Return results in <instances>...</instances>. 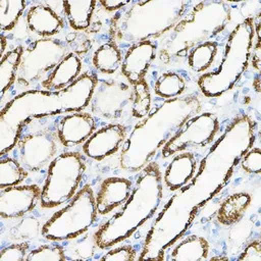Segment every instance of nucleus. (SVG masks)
I'll use <instances>...</instances> for the list:
<instances>
[{"mask_svg": "<svg viewBox=\"0 0 261 261\" xmlns=\"http://www.w3.org/2000/svg\"><path fill=\"white\" fill-rule=\"evenodd\" d=\"M256 132V122L247 114L229 123L201 159L192 179L173 192L156 216L139 260L164 259L166 251L185 236L199 212L229 182L236 166L254 145Z\"/></svg>", "mask_w": 261, "mask_h": 261, "instance_id": "1", "label": "nucleus"}, {"mask_svg": "<svg viewBox=\"0 0 261 261\" xmlns=\"http://www.w3.org/2000/svg\"><path fill=\"white\" fill-rule=\"evenodd\" d=\"M97 80L95 74L85 72L62 90H28L13 97L0 111V156L13 150L29 120L87 108Z\"/></svg>", "mask_w": 261, "mask_h": 261, "instance_id": "2", "label": "nucleus"}, {"mask_svg": "<svg viewBox=\"0 0 261 261\" xmlns=\"http://www.w3.org/2000/svg\"><path fill=\"white\" fill-rule=\"evenodd\" d=\"M201 108L197 94L163 101L132 128L120 149L119 168L129 174L140 172Z\"/></svg>", "mask_w": 261, "mask_h": 261, "instance_id": "3", "label": "nucleus"}, {"mask_svg": "<svg viewBox=\"0 0 261 261\" xmlns=\"http://www.w3.org/2000/svg\"><path fill=\"white\" fill-rule=\"evenodd\" d=\"M162 198V173L158 163L151 161L138 172L132 193L122 209L94 233V244L100 249H108L132 237L157 212Z\"/></svg>", "mask_w": 261, "mask_h": 261, "instance_id": "4", "label": "nucleus"}, {"mask_svg": "<svg viewBox=\"0 0 261 261\" xmlns=\"http://www.w3.org/2000/svg\"><path fill=\"white\" fill-rule=\"evenodd\" d=\"M189 5L187 0L130 1L110 19V40L120 49L159 39L180 20Z\"/></svg>", "mask_w": 261, "mask_h": 261, "instance_id": "5", "label": "nucleus"}, {"mask_svg": "<svg viewBox=\"0 0 261 261\" xmlns=\"http://www.w3.org/2000/svg\"><path fill=\"white\" fill-rule=\"evenodd\" d=\"M232 15L231 3L204 0L192 6L180 20L163 37L157 46L158 57L169 63L187 57L196 46L211 41L229 24Z\"/></svg>", "mask_w": 261, "mask_h": 261, "instance_id": "6", "label": "nucleus"}, {"mask_svg": "<svg viewBox=\"0 0 261 261\" xmlns=\"http://www.w3.org/2000/svg\"><path fill=\"white\" fill-rule=\"evenodd\" d=\"M254 18L246 17L230 32L219 66L199 76L197 84L207 98H216L231 90L247 69L254 42Z\"/></svg>", "mask_w": 261, "mask_h": 261, "instance_id": "7", "label": "nucleus"}, {"mask_svg": "<svg viewBox=\"0 0 261 261\" xmlns=\"http://www.w3.org/2000/svg\"><path fill=\"white\" fill-rule=\"evenodd\" d=\"M97 214L94 191L90 185H85L42 225V237L50 242L75 239L89 230Z\"/></svg>", "mask_w": 261, "mask_h": 261, "instance_id": "8", "label": "nucleus"}, {"mask_svg": "<svg viewBox=\"0 0 261 261\" xmlns=\"http://www.w3.org/2000/svg\"><path fill=\"white\" fill-rule=\"evenodd\" d=\"M86 171L84 156L79 152H63L48 165L41 191L40 205L52 209L68 202L77 192Z\"/></svg>", "mask_w": 261, "mask_h": 261, "instance_id": "9", "label": "nucleus"}, {"mask_svg": "<svg viewBox=\"0 0 261 261\" xmlns=\"http://www.w3.org/2000/svg\"><path fill=\"white\" fill-rule=\"evenodd\" d=\"M69 52L65 42L57 38L33 41L22 50L15 82L22 87L43 82Z\"/></svg>", "mask_w": 261, "mask_h": 261, "instance_id": "10", "label": "nucleus"}, {"mask_svg": "<svg viewBox=\"0 0 261 261\" xmlns=\"http://www.w3.org/2000/svg\"><path fill=\"white\" fill-rule=\"evenodd\" d=\"M219 127V118L213 112L207 111L194 115L162 147V158L166 159L180 152L209 146L215 140Z\"/></svg>", "mask_w": 261, "mask_h": 261, "instance_id": "11", "label": "nucleus"}, {"mask_svg": "<svg viewBox=\"0 0 261 261\" xmlns=\"http://www.w3.org/2000/svg\"><path fill=\"white\" fill-rule=\"evenodd\" d=\"M57 139L56 133L49 129L21 134L13 148L14 158L28 172H38L56 157Z\"/></svg>", "mask_w": 261, "mask_h": 261, "instance_id": "12", "label": "nucleus"}, {"mask_svg": "<svg viewBox=\"0 0 261 261\" xmlns=\"http://www.w3.org/2000/svg\"><path fill=\"white\" fill-rule=\"evenodd\" d=\"M134 97L130 85L114 80H97L89 106L91 113L107 120L119 119Z\"/></svg>", "mask_w": 261, "mask_h": 261, "instance_id": "13", "label": "nucleus"}, {"mask_svg": "<svg viewBox=\"0 0 261 261\" xmlns=\"http://www.w3.org/2000/svg\"><path fill=\"white\" fill-rule=\"evenodd\" d=\"M41 191L37 185H17L0 191V216L15 219L33 211L40 201Z\"/></svg>", "mask_w": 261, "mask_h": 261, "instance_id": "14", "label": "nucleus"}, {"mask_svg": "<svg viewBox=\"0 0 261 261\" xmlns=\"http://www.w3.org/2000/svg\"><path fill=\"white\" fill-rule=\"evenodd\" d=\"M127 137V129L120 123H109L98 129L83 144L85 156L102 161L121 149Z\"/></svg>", "mask_w": 261, "mask_h": 261, "instance_id": "15", "label": "nucleus"}, {"mask_svg": "<svg viewBox=\"0 0 261 261\" xmlns=\"http://www.w3.org/2000/svg\"><path fill=\"white\" fill-rule=\"evenodd\" d=\"M97 129L94 116L89 112H70L59 118L56 135L60 144L70 148L84 144Z\"/></svg>", "mask_w": 261, "mask_h": 261, "instance_id": "16", "label": "nucleus"}, {"mask_svg": "<svg viewBox=\"0 0 261 261\" xmlns=\"http://www.w3.org/2000/svg\"><path fill=\"white\" fill-rule=\"evenodd\" d=\"M157 45L153 41L137 43L126 49L120 69L132 86L145 79L149 67L157 57Z\"/></svg>", "mask_w": 261, "mask_h": 261, "instance_id": "17", "label": "nucleus"}, {"mask_svg": "<svg viewBox=\"0 0 261 261\" xmlns=\"http://www.w3.org/2000/svg\"><path fill=\"white\" fill-rule=\"evenodd\" d=\"M133 186V181L126 177L110 176L105 178L95 194L98 214H109L123 205L132 193Z\"/></svg>", "mask_w": 261, "mask_h": 261, "instance_id": "18", "label": "nucleus"}, {"mask_svg": "<svg viewBox=\"0 0 261 261\" xmlns=\"http://www.w3.org/2000/svg\"><path fill=\"white\" fill-rule=\"evenodd\" d=\"M28 30L41 39L53 38L64 28L63 19L50 6L37 3L30 6L25 12Z\"/></svg>", "mask_w": 261, "mask_h": 261, "instance_id": "19", "label": "nucleus"}, {"mask_svg": "<svg viewBox=\"0 0 261 261\" xmlns=\"http://www.w3.org/2000/svg\"><path fill=\"white\" fill-rule=\"evenodd\" d=\"M197 168L198 159L194 153L191 151L177 153L166 166L162 180L169 191L175 192L192 179Z\"/></svg>", "mask_w": 261, "mask_h": 261, "instance_id": "20", "label": "nucleus"}, {"mask_svg": "<svg viewBox=\"0 0 261 261\" xmlns=\"http://www.w3.org/2000/svg\"><path fill=\"white\" fill-rule=\"evenodd\" d=\"M82 61L80 56L69 52L42 82L47 91H59L71 85L82 74Z\"/></svg>", "mask_w": 261, "mask_h": 261, "instance_id": "21", "label": "nucleus"}, {"mask_svg": "<svg viewBox=\"0 0 261 261\" xmlns=\"http://www.w3.org/2000/svg\"><path fill=\"white\" fill-rule=\"evenodd\" d=\"M208 241L203 237L191 234L173 245L167 259L173 261H203L208 259Z\"/></svg>", "mask_w": 261, "mask_h": 261, "instance_id": "22", "label": "nucleus"}, {"mask_svg": "<svg viewBox=\"0 0 261 261\" xmlns=\"http://www.w3.org/2000/svg\"><path fill=\"white\" fill-rule=\"evenodd\" d=\"M98 4L94 0H65L61 2L66 21L73 31L86 32Z\"/></svg>", "mask_w": 261, "mask_h": 261, "instance_id": "23", "label": "nucleus"}, {"mask_svg": "<svg viewBox=\"0 0 261 261\" xmlns=\"http://www.w3.org/2000/svg\"><path fill=\"white\" fill-rule=\"evenodd\" d=\"M250 204L251 195L249 193H233L220 204L216 213V219L222 225H232L243 218Z\"/></svg>", "mask_w": 261, "mask_h": 261, "instance_id": "24", "label": "nucleus"}, {"mask_svg": "<svg viewBox=\"0 0 261 261\" xmlns=\"http://www.w3.org/2000/svg\"><path fill=\"white\" fill-rule=\"evenodd\" d=\"M122 55L119 47L111 40L99 46L92 57L93 66L101 73L113 74L121 67Z\"/></svg>", "mask_w": 261, "mask_h": 261, "instance_id": "25", "label": "nucleus"}, {"mask_svg": "<svg viewBox=\"0 0 261 261\" xmlns=\"http://www.w3.org/2000/svg\"><path fill=\"white\" fill-rule=\"evenodd\" d=\"M217 51L218 44L215 41H207L194 47L187 55L189 67L194 72H205L214 62Z\"/></svg>", "mask_w": 261, "mask_h": 261, "instance_id": "26", "label": "nucleus"}, {"mask_svg": "<svg viewBox=\"0 0 261 261\" xmlns=\"http://www.w3.org/2000/svg\"><path fill=\"white\" fill-rule=\"evenodd\" d=\"M23 47L16 46L15 48L7 51L2 57L0 62V89L1 96L8 91L16 81V72L21 59Z\"/></svg>", "mask_w": 261, "mask_h": 261, "instance_id": "27", "label": "nucleus"}, {"mask_svg": "<svg viewBox=\"0 0 261 261\" xmlns=\"http://www.w3.org/2000/svg\"><path fill=\"white\" fill-rule=\"evenodd\" d=\"M186 90L185 79L175 71H165L160 74L154 84L155 94L165 100L181 96Z\"/></svg>", "mask_w": 261, "mask_h": 261, "instance_id": "28", "label": "nucleus"}, {"mask_svg": "<svg viewBox=\"0 0 261 261\" xmlns=\"http://www.w3.org/2000/svg\"><path fill=\"white\" fill-rule=\"evenodd\" d=\"M28 176V171L14 157L2 156L0 159V190L17 186Z\"/></svg>", "mask_w": 261, "mask_h": 261, "instance_id": "29", "label": "nucleus"}, {"mask_svg": "<svg viewBox=\"0 0 261 261\" xmlns=\"http://www.w3.org/2000/svg\"><path fill=\"white\" fill-rule=\"evenodd\" d=\"M27 2L23 0H1L0 1V28L2 34L15 28L24 12Z\"/></svg>", "mask_w": 261, "mask_h": 261, "instance_id": "30", "label": "nucleus"}, {"mask_svg": "<svg viewBox=\"0 0 261 261\" xmlns=\"http://www.w3.org/2000/svg\"><path fill=\"white\" fill-rule=\"evenodd\" d=\"M134 97L130 105V112L133 117L142 119L146 117L151 111V93L146 79L133 85Z\"/></svg>", "mask_w": 261, "mask_h": 261, "instance_id": "31", "label": "nucleus"}, {"mask_svg": "<svg viewBox=\"0 0 261 261\" xmlns=\"http://www.w3.org/2000/svg\"><path fill=\"white\" fill-rule=\"evenodd\" d=\"M65 253L62 246L56 244H45L33 249L27 255V261H63Z\"/></svg>", "mask_w": 261, "mask_h": 261, "instance_id": "32", "label": "nucleus"}, {"mask_svg": "<svg viewBox=\"0 0 261 261\" xmlns=\"http://www.w3.org/2000/svg\"><path fill=\"white\" fill-rule=\"evenodd\" d=\"M65 44L67 45L70 52L77 56L85 55L92 46V41L86 32L72 31L66 34Z\"/></svg>", "mask_w": 261, "mask_h": 261, "instance_id": "33", "label": "nucleus"}, {"mask_svg": "<svg viewBox=\"0 0 261 261\" xmlns=\"http://www.w3.org/2000/svg\"><path fill=\"white\" fill-rule=\"evenodd\" d=\"M40 229L39 221L34 217H25L20 220L12 229V238L18 240H27L35 238Z\"/></svg>", "mask_w": 261, "mask_h": 261, "instance_id": "34", "label": "nucleus"}, {"mask_svg": "<svg viewBox=\"0 0 261 261\" xmlns=\"http://www.w3.org/2000/svg\"><path fill=\"white\" fill-rule=\"evenodd\" d=\"M29 242L21 241L6 246L0 250V261H22L29 254Z\"/></svg>", "mask_w": 261, "mask_h": 261, "instance_id": "35", "label": "nucleus"}, {"mask_svg": "<svg viewBox=\"0 0 261 261\" xmlns=\"http://www.w3.org/2000/svg\"><path fill=\"white\" fill-rule=\"evenodd\" d=\"M241 166L247 173L258 174L261 170V151L258 146L251 147L242 157Z\"/></svg>", "mask_w": 261, "mask_h": 261, "instance_id": "36", "label": "nucleus"}, {"mask_svg": "<svg viewBox=\"0 0 261 261\" xmlns=\"http://www.w3.org/2000/svg\"><path fill=\"white\" fill-rule=\"evenodd\" d=\"M137 252L135 248L130 245H122L118 247H114L108 250L100 260H109V261H132L137 259Z\"/></svg>", "mask_w": 261, "mask_h": 261, "instance_id": "37", "label": "nucleus"}, {"mask_svg": "<svg viewBox=\"0 0 261 261\" xmlns=\"http://www.w3.org/2000/svg\"><path fill=\"white\" fill-rule=\"evenodd\" d=\"M238 260L242 261H261V244L260 240L256 239L250 242L239 255Z\"/></svg>", "mask_w": 261, "mask_h": 261, "instance_id": "38", "label": "nucleus"}, {"mask_svg": "<svg viewBox=\"0 0 261 261\" xmlns=\"http://www.w3.org/2000/svg\"><path fill=\"white\" fill-rule=\"evenodd\" d=\"M130 3V1H116V0H100L98 1V5L102 6V8L108 12H117L120 9L124 8Z\"/></svg>", "mask_w": 261, "mask_h": 261, "instance_id": "39", "label": "nucleus"}, {"mask_svg": "<svg viewBox=\"0 0 261 261\" xmlns=\"http://www.w3.org/2000/svg\"><path fill=\"white\" fill-rule=\"evenodd\" d=\"M1 50H0V54L1 57L5 54V49H6V45H7V41H6V37L4 36V34H1Z\"/></svg>", "mask_w": 261, "mask_h": 261, "instance_id": "40", "label": "nucleus"}, {"mask_svg": "<svg viewBox=\"0 0 261 261\" xmlns=\"http://www.w3.org/2000/svg\"><path fill=\"white\" fill-rule=\"evenodd\" d=\"M227 257H212L211 260H227Z\"/></svg>", "mask_w": 261, "mask_h": 261, "instance_id": "41", "label": "nucleus"}]
</instances>
